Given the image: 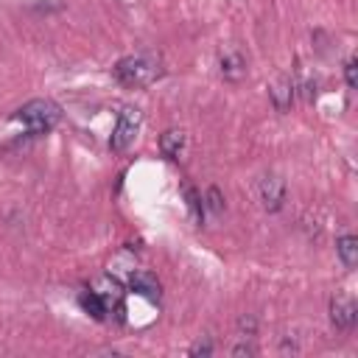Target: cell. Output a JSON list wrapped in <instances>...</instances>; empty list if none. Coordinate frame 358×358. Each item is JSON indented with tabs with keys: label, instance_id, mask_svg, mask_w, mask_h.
<instances>
[{
	"label": "cell",
	"instance_id": "1",
	"mask_svg": "<svg viewBox=\"0 0 358 358\" xmlns=\"http://www.w3.org/2000/svg\"><path fill=\"white\" fill-rule=\"evenodd\" d=\"M162 76V59L154 53H134L115 64V78L123 87H148Z\"/></svg>",
	"mask_w": 358,
	"mask_h": 358
},
{
	"label": "cell",
	"instance_id": "2",
	"mask_svg": "<svg viewBox=\"0 0 358 358\" xmlns=\"http://www.w3.org/2000/svg\"><path fill=\"white\" fill-rule=\"evenodd\" d=\"M62 117L59 103H53L50 98H34L25 106L17 109V120L31 131V134H45L50 131Z\"/></svg>",
	"mask_w": 358,
	"mask_h": 358
},
{
	"label": "cell",
	"instance_id": "3",
	"mask_svg": "<svg viewBox=\"0 0 358 358\" xmlns=\"http://www.w3.org/2000/svg\"><path fill=\"white\" fill-rule=\"evenodd\" d=\"M140 123H143V112H140L137 106H123V109L117 112V123H115V129H112L109 148H112V151H126V148L134 143V137H137V131H140Z\"/></svg>",
	"mask_w": 358,
	"mask_h": 358
},
{
	"label": "cell",
	"instance_id": "4",
	"mask_svg": "<svg viewBox=\"0 0 358 358\" xmlns=\"http://www.w3.org/2000/svg\"><path fill=\"white\" fill-rule=\"evenodd\" d=\"M257 196H260V204L268 213H277L282 207V201H285V182H282V176L266 173L260 179V185H257Z\"/></svg>",
	"mask_w": 358,
	"mask_h": 358
},
{
	"label": "cell",
	"instance_id": "5",
	"mask_svg": "<svg viewBox=\"0 0 358 358\" xmlns=\"http://www.w3.org/2000/svg\"><path fill=\"white\" fill-rule=\"evenodd\" d=\"M355 299L350 294H336L330 299V322L338 327V330H350L355 324Z\"/></svg>",
	"mask_w": 358,
	"mask_h": 358
},
{
	"label": "cell",
	"instance_id": "6",
	"mask_svg": "<svg viewBox=\"0 0 358 358\" xmlns=\"http://www.w3.org/2000/svg\"><path fill=\"white\" fill-rule=\"evenodd\" d=\"M92 291L103 299V305H106L109 313H112V310H123V285H120V280L101 277V280H95Z\"/></svg>",
	"mask_w": 358,
	"mask_h": 358
},
{
	"label": "cell",
	"instance_id": "7",
	"mask_svg": "<svg viewBox=\"0 0 358 358\" xmlns=\"http://www.w3.org/2000/svg\"><path fill=\"white\" fill-rule=\"evenodd\" d=\"M268 95H271L277 112H288L291 103H294V81L288 76H277L268 87Z\"/></svg>",
	"mask_w": 358,
	"mask_h": 358
},
{
	"label": "cell",
	"instance_id": "8",
	"mask_svg": "<svg viewBox=\"0 0 358 358\" xmlns=\"http://www.w3.org/2000/svg\"><path fill=\"white\" fill-rule=\"evenodd\" d=\"M221 76L232 84H238L246 76V59L238 50H224L221 53Z\"/></svg>",
	"mask_w": 358,
	"mask_h": 358
},
{
	"label": "cell",
	"instance_id": "9",
	"mask_svg": "<svg viewBox=\"0 0 358 358\" xmlns=\"http://www.w3.org/2000/svg\"><path fill=\"white\" fill-rule=\"evenodd\" d=\"M185 145H187V137H185L182 129H168V131L159 137V151H162V157H168V159H179V157L185 154Z\"/></svg>",
	"mask_w": 358,
	"mask_h": 358
},
{
	"label": "cell",
	"instance_id": "10",
	"mask_svg": "<svg viewBox=\"0 0 358 358\" xmlns=\"http://www.w3.org/2000/svg\"><path fill=\"white\" fill-rule=\"evenodd\" d=\"M129 288L140 296H148V299H159V280L148 271H134L129 277Z\"/></svg>",
	"mask_w": 358,
	"mask_h": 358
},
{
	"label": "cell",
	"instance_id": "11",
	"mask_svg": "<svg viewBox=\"0 0 358 358\" xmlns=\"http://www.w3.org/2000/svg\"><path fill=\"white\" fill-rule=\"evenodd\" d=\"M336 252H338V257H341V263L347 268H355L358 266V238L355 235H341L336 241Z\"/></svg>",
	"mask_w": 358,
	"mask_h": 358
},
{
	"label": "cell",
	"instance_id": "12",
	"mask_svg": "<svg viewBox=\"0 0 358 358\" xmlns=\"http://www.w3.org/2000/svg\"><path fill=\"white\" fill-rule=\"evenodd\" d=\"M78 305L84 308V313H90L92 319H106L109 316V310H106V305H103V299L90 288V291H81L78 294Z\"/></svg>",
	"mask_w": 358,
	"mask_h": 358
},
{
	"label": "cell",
	"instance_id": "13",
	"mask_svg": "<svg viewBox=\"0 0 358 358\" xmlns=\"http://www.w3.org/2000/svg\"><path fill=\"white\" fill-rule=\"evenodd\" d=\"M182 193H185V199H187V210H190V218L196 221V224H201V218H204V201H201V196L190 187V185H185L182 187Z\"/></svg>",
	"mask_w": 358,
	"mask_h": 358
},
{
	"label": "cell",
	"instance_id": "14",
	"mask_svg": "<svg viewBox=\"0 0 358 358\" xmlns=\"http://www.w3.org/2000/svg\"><path fill=\"white\" fill-rule=\"evenodd\" d=\"M207 207H210L215 215L224 210V196H221V190H218V187H210V190H207Z\"/></svg>",
	"mask_w": 358,
	"mask_h": 358
},
{
	"label": "cell",
	"instance_id": "15",
	"mask_svg": "<svg viewBox=\"0 0 358 358\" xmlns=\"http://www.w3.org/2000/svg\"><path fill=\"white\" fill-rule=\"evenodd\" d=\"M344 78H347V87H358V64H355V59L344 62Z\"/></svg>",
	"mask_w": 358,
	"mask_h": 358
},
{
	"label": "cell",
	"instance_id": "16",
	"mask_svg": "<svg viewBox=\"0 0 358 358\" xmlns=\"http://www.w3.org/2000/svg\"><path fill=\"white\" fill-rule=\"evenodd\" d=\"M210 352H213V344L210 341H196L190 347V355H210Z\"/></svg>",
	"mask_w": 358,
	"mask_h": 358
},
{
	"label": "cell",
	"instance_id": "17",
	"mask_svg": "<svg viewBox=\"0 0 358 358\" xmlns=\"http://www.w3.org/2000/svg\"><path fill=\"white\" fill-rule=\"evenodd\" d=\"M243 352H246V355H255V347L241 344V347H235V350H232V355H243Z\"/></svg>",
	"mask_w": 358,
	"mask_h": 358
}]
</instances>
